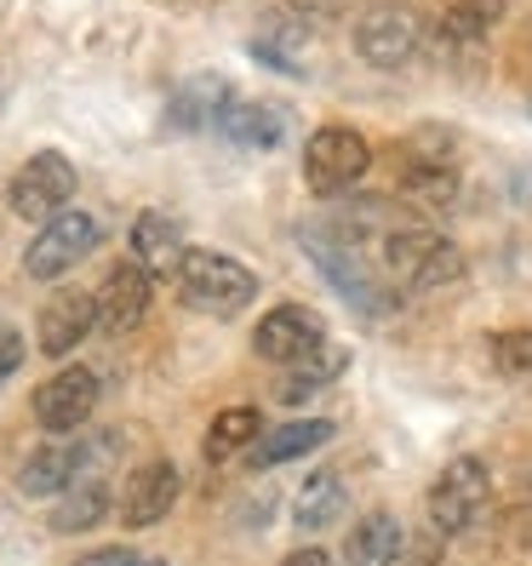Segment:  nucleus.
I'll use <instances>...</instances> for the list:
<instances>
[{"instance_id":"nucleus-26","label":"nucleus","mask_w":532,"mask_h":566,"mask_svg":"<svg viewBox=\"0 0 532 566\" xmlns=\"http://www.w3.org/2000/svg\"><path fill=\"white\" fill-rule=\"evenodd\" d=\"M18 366H23V338L18 332H0V384H7Z\"/></svg>"},{"instance_id":"nucleus-12","label":"nucleus","mask_w":532,"mask_h":566,"mask_svg":"<svg viewBox=\"0 0 532 566\" xmlns=\"http://www.w3.org/2000/svg\"><path fill=\"white\" fill-rule=\"evenodd\" d=\"M178 497H184L178 463H173V458H155V463H144V470H132V481H126V492H121V521H126L132 532L160 526L166 515L178 510Z\"/></svg>"},{"instance_id":"nucleus-19","label":"nucleus","mask_w":532,"mask_h":566,"mask_svg":"<svg viewBox=\"0 0 532 566\" xmlns=\"http://www.w3.org/2000/svg\"><path fill=\"white\" fill-rule=\"evenodd\" d=\"M344 510H350V486H344L338 470H315L304 486H298V497H292V521H298V532H326Z\"/></svg>"},{"instance_id":"nucleus-7","label":"nucleus","mask_w":532,"mask_h":566,"mask_svg":"<svg viewBox=\"0 0 532 566\" xmlns=\"http://www.w3.org/2000/svg\"><path fill=\"white\" fill-rule=\"evenodd\" d=\"M298 241H304V252H310V258L321 263V275H326L332 286H338V292L350 297L355 310H367V315H384V310L395 304V292H384V286L373 281V270H367V263H361V247H350V241H332L321 223H310V229H304V235H298Z\"/></svg>"},{"instance_id":"nucleus-13","label":"nucleus","mask_w":532,"mask_h":566,"mask_svg":"<svg viewBox=\"0 0 532 566\" xmlns=\"http://www.w3.org/2000/svg\"><path fill=\"white\" fill-rule=\"evenodd\" d=\"M35 332H41V355H52V360H63V355H75L92 332H97V304H92V292L86 286H63V292H52L46 297V310H41V321H35Z\"/></svg>"},{"instance_id":"nucleus-30","label":"nucleus","mask_w":532,"mask_h":566,"mask_svg":"<svg viewBox=\"0 0 532 566\" xmlns=\"http://www.w3.org/2000/svg\"><path fill=\"white\" fill-rule=\"evenodd\" d=\"M413 566H441V560H413Z\"/></svg>"},{"instance_id":"nucleus-8","label":"nucleus","mask_w":532,"mask_h":566,"mask_svg":"<svg viewBox=\"0 0 532 566\" xmlns=\"http://www.w3.org/2000/svg\"><path fill=\"white\" fill-rule=\"evenodd\" d=\"M35 423L46 436H75L86 429V418L97 412V373L92 366H58V373L35 389Z\"/></svg>"},{"instance_id":"nucleus-3","label":"nucleus","mask_w":532,"mask_h":566,"mask_svg":"<svg viewBox=\"0 0 532 566\" xmlns=\"http://www.w3.org/2000/svg\"><path fill=\"white\" fill-rule=\"evenodd\" d=\"M492 515V470L481 458H452L429 486V532L441 538H470V532Z\"/></svg>"},{"instance_id":"nucleus-16","label":"nucleus","mask_w":532,"mask_h":566,"mask_svg":"<svg viewBox=\"0 0 532 566\" xmlns=\"http://www.w3.org/2000/svg\"><path fill=\"white\" fill-rule=\"evenodd\" d=\"M338 373H350V349L321 344L315 355H304L298 366H286V378L275 384V401H281V407H304L310 395H321V389L338 384Z\"/></svg>"},{"instance_id":"nucleus-25","label":"nucleus","mask_w":532,"mask_h":566,"mask_svg":"<svg viewBox=\"0 0 532 566\" xmlns=\"http://www.w3.org/2000/svg\"><path fill=\"white\" fill-rule=\"evenodd\" d=\"M492 373L498 378H526L532 373V326L492 332Z\"/></svg>"},{"instance_id":"nucleus-10","label":"nucleus","mask_w":532,"mask_h":566,"mask_svg":"<svg viewBox=\"0 0 532 566\" xmlns=\"http://www.w3.org/2000/svg\"><path fill=\"white\" fill-rule=\"evenodd\" d=\"M424 46V23L413 7H373L355 23V52L373 63V70H401Z\"/></svg>"},{"instance_id":"nucleus-2","label":"nucleus","mask_w":532,"mask_h":566,"mask_svg":"<svg viewBox=\"0 0 532 566\" xmlns=\"http://www.w3.org/2000/svg\"><path fill=\"white\" fill-rule=\"evenodd\" d=\"M178 297H184V310L195 315H212V321H229V315H241L252 297H258V275L247 270L241 258H229V252H212V247H184L178 258Z\"/></svg>"},{"instance_id":"nucleus-9","label":"nucleus","mask_w":532,"mask_h":566,"mask_svg":"<svg viewBox=\"0 0 532 566\" xmlns=\"http://www.w3.org/2000/svg\"><path fill=\"white\" fill-rule=\"evenodd\" d=\"M321 344H326V321L310 304H275L270 315L258 321V332H252L258 360H275V366H298L304 355H315Z\"/></svg>"},{"instance_id":"nucleus-22","label":"nucleus","mask_w":532,"mask_h":566,"mask_svg":"<svg viewBox=\"0 0 532 566\" xmlns=\"http://www.w3.org/2000/svg\"><path fill=\"white\" fill-rule=\"evenodd\" d=\"M401 195H413L418 207H458V166L452 160H418V155H401Z\"/></svg>"},{"instance_id":"nucleus-20","label":"nucleus","mask_w":532,"mask_h":566,"mask_svg":"<svg viewBox=\"0 0 532 566\" xmlns=\"http://www.w3.org/2000/svg\"><path fill=\"white\" fill-rule=\"evenodd\" d=\"M109 510H115V497H109L104 481H70V486L58 492V510L46 515V526L63 532V538H75V532H92Z\"/></svg>"},{"instance_id":"nucleus-21","label":"nucleus","mask_w":532,"mask_h":566,"mask_svg":"<svg viewBox=\"0 0 532 566\" xmlns=\"http://www.w3.org/2000/svg\"><path fill=\"white\" fill-rule=\"evenodd\" d=\"M184 258V235L166 212H144L132 223V263H144L149 275H173Z\"/></svg>"},{"instance_id":"nucleus-24","label":"nucleus","mask_w":532,"mask_h":566,"mask_svg":"<svg viewBox=\"0 0 532 566\" xmlns=\"http://www.w3.org/2000/svg\"><path fill=\"white\" fill-rule=\"evenodd\" d=\"M498 18H504V0H452V7L441 12V41L447 46H470V41L487 35Z\"/></svg>"},{"instance_id":"nucleus-28","label":"nucleus","mask_w":532,"mask_h":566,"mask_svg":"<svg viewBox=\"0 0 532 566\" xmlns=\"http://www.w3.org/2000/svg\"><path fill=\"white\" fill-rule=\"evenodd\" d=\"M281 566H332V560H326V549H315V544H310V549H292Z\"/></svg>"},{"instance_id":"nucleus-14","label":"nucleus","mask_w":532,"mask_h":566,"mask_svg":"<svg viewBox=\"0 0 532 566\" xmlns=\"http://www.w3.org/2000/svg\"><path fill=\"white\" fill-rule=\"evenodd\" d=\"M332 436H338V423H332V418H298V423L258 429L252 470H281V463H292V458H310V452H321Z\"/></svg>"},{"instance_id":"nucleus-23","label":"nucleus","mask_w":532,"mask_h":566,"mask_svg":"<svg viewBox=\"0 0 532 566\" xmlns=\"http://www.w3.org/2000/svg\"><path fill=\"white\" fill-rule=\"evenodd\" d=\"M258 429H263L258 407H223V412L212 418V429H207V441H201V458H207V463L241 458V452L258 441Z\"/></svg>"},{"instance_id":"nucleus-27","label":"nucleus","mask_w":532,"mask_h":566,"mask_svg":"<svg viewBox=\"0 0 532 566\" xmlns=\"http://www.w3.org/2000/svg\"><path fill=\"white\" fill-rule=\"evenodd\" d=\"M86 566H166L155 555H132V549H104V555H92Z\"/></svg>"},{"instance_id":"nucleus-11","label":"nucleus","mask_w":532,"mask_h":566,"mask_svg":"<svg viewBox=\"0 0 532 566\" xmlns=\"http://www.w3.org/2000/svg\"><path fill=\"white\" fill-rule=\"evenodd\" d=\"M149 297H155V275L144 270V263H115V270L104 275V286L92 292L97 304V332H109V338H121V332H132L144 315H149Z\"/></svg>"},{"instance_id":"nucleus-17","label":"nucleus","mask_w":532,"mask_h":566,"mask_svg":"<svg viewBox=\"0 0 532 566\" xmlns=\"http://www.w3.org/2000/svg\"><path fill=\"white\" fill-rule=\"evenodd\" d=\"M401 521L389 510H373L350 526V544H344V560L338 566H395L401 560Z\"/></svg>"},{"instance_id":"nucleus-29","label":"nucleus","mask_w":532,"mask_h":566,"mask_svg":"<svg viewBox=\"0 0 532 566\" xmlns=\"http://www.w3.org/2000/svg\"><path fill=\"white\" fill-rule=\"evenodd\" d=\"M0 109H7V70H0Z\"/></svg>"},{"instance_id":"nucleus-6","label":"nucleus","mask_w":532,"mask_h":566,"mask_svg":"<svg viewBox=\"0 0 532 566\" xmlns=\"http://www.w3.org/2000/svg\"><path fill=\"white\" fill-rule=\"evenodd\" d=\"M97 241H104V223H97L92 212L70 207V212H58V218L41 223V235L29 241V252H23V270H29V281H63L75 263H86L97 252Z\"/></svg>"},{"instance_id":"nucleus-1","label":"nucleus","mask_w":532,"mask_h":566,"mask_svg":"<svg viewBox=\"0 0 532 566\" xmlns=\"http://www.w3.org/2000/svg\"><path fill=\"white\" fill-rule=\"evenodd\" d=\"M378 258H384V275L407 292H441L463 281L458 241H447L429 223H389L378 235Z\"/></svg>"},{"instance_id":"nucleus-15","label":"nucleus","mask_w":532,"mask_h":566,"mask_svg":"<svg viewBox=\"0 0 532 566\" xmlns=\"http://www.w3.org/2000/svg\"><path fill=\"white\" fill-rule=\"evenodd\" d=\"M81 470H86V452L52 441V447H41V452H29V458H23L18 492H23V497H58L70 481H81Z\"/></svg>"},{"instance_id":"nucleus-5","label":"nucleus","mask_w":532,"mask_h":566,"mask_svg":"<svg viewBox=\"0 0 532 566\" xmlns=\"http://www.w3.org/2000/svg\"><path fill=\"white\" fill-rule=\"evenodd\" d=\"M367 166H373V144L361 138L355 126H315L310 138H304V184L310 195H344L350 184L367 178Z\"/></svg>"},{"instance_id":"nucleus-4","label":"nucleus","mask_w":532,"mask_h":566,"mask_svg":"<svg viewBox=\"0 0 532 566\" xmlns=\"http://www.w3.org/2000/svg\"><path fill=\"white\" fill-rule=\"evenodd\" d=\"M75 189H81L75 160L58 155V149H35V155H29L18 172H12L7 207H12L18 218H29V223H46V218H58V212H70Z\"/></svg>"},{"instance_id":"nucleus-18","label":"nucleus","mask_w":532,"mask_h":566,"mask_svg":"<svg viewBox=\"0 0 532 566\" xmlns=\"http://www.w3.org/2000/svg\"><path fill=\"white\" fill-rule=\"evenodd\" d=\"M218 132L236 149H275L286 138V115L275 104H236V97H229L223 115H218Z\"/></svg>"}]
</instances>
